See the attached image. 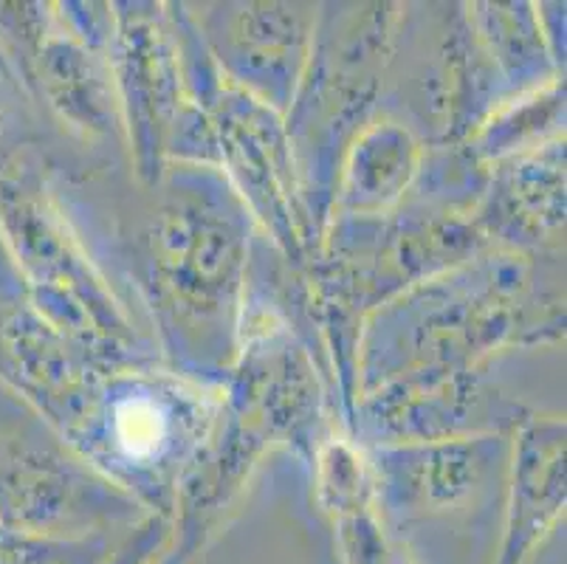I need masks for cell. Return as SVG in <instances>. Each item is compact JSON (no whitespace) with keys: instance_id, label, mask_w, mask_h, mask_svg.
<instances>
[{"instance_id":"cell-1","label":"cell","mask_w":567,"mask_h":564,"mask_svg":"<svg viewBox=\"0 0 567 564\" xmlns=\"http://www.w3.org/2000/svg\"><path fill=\"white\" fill-rule=\"evenodd\" d=\"M118 434H122V443L127 447V452L147 454L162 441L164 423L151 403L131 401L118 412Z\"/></svg>"}]
</instances>
